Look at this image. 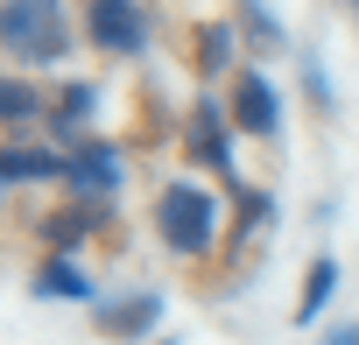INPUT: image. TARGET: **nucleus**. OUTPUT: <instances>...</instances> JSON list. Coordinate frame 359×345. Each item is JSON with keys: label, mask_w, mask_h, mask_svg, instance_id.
<instances>
[{"label": "nucleus", "mask_w": 359, "mask_h": 345, "mask_svg": "<svg viewBox=\"0 0 359 345\" xmlns=\"http://www.w3.org/2000/svg\"><path fill=\"white\" fill-rule=\"evenodd\" d=\"M0 113H8L15 127H22V120H36V92H29L22 78H8V85H0Z\"/></svg>", "instance_id": "nucleus-14"}, {"label": "nucleus", "mask_w": 359, "mask_h": 345, "mask_svg": "<svg viewBox=\"0 0 359 345\" xmlns=\"http://www.w3.org/2000/svg\"><path fill=\"white\" fill-rule=\"evenodd\" d=\"M155 233L169 240V254L198 261V254L212 247V233H219V198H212L205 184H191V177L162 184V198H155Z\"/></svg>", "instance_id": "nucleus-1"}, {"label": "nucleus", "mask_w": 359, "mask_h": 345, "mask_svg": "<svg viewBox=\"0 0 359 345\" xmlns=\"http://www.w3.org/2000/svg\"><path fill=\"white\" fill-rule=\"evenodd\" d=\"M92 226H99V205H78V212L43 219V240H50V254H71V247H78V233H92Z\"/></svg>", "instance_id": "nucleus-12"}, {"label": "nucleus", "mask_w": 359, "mask_h": 345, "mask_svg": "<svg viewBox=\"0 0 359 345\" xmlns=\"http://www.w3.org/2000/svg\"><path fill=\"white\" fill-rule=\"evenodd\" d=\"M226 113H233V127H240V134H275V127H282V106H275L268 71H240V78H233Z\"/></svg>", "instance_id": "nucleus-4"}, {"label": "nucleus", "mask_w": 359, "mask_h": 345, "mask_svg": "<svg viewBox=\"0 0 359 345\" xmlns=\"http://www.w3.org/2000/svg\"><path fill=\"white\" fill-rule=\"evenodd\" d=\"M331 345H359V324H338V331H331Z\"/></svg>", "instance_id": "nucleus-16"}, {"label": "nucleus", "mask_w": 359, "mask_h": 345, "mask_svg": "<svg viewBox=\"0 0 359 345\" xmlns=\"http://www.w3.org/2000/svg\"><path fill=\"white\" fill-rule=\"evenodd\" d=\"M240 8H247V29H254V36H275V22L261 15V0H240Z\"/></svg>", "instance_id": "nucleus-15"}, {"label": "nucleus", "mask_w": 359, "mask_h": 345, "mask_svg": "<svg viewBox=\"0 0 359 345\" xmlns=\"http://www.w3.org/2000/svg\"><path fill=\"white\" fill-rule=\"evenodd\" d=\"M85 36L106 57H141L148 50V15L141 0H85Z\"/></svg>", "instance_id": "nucleus-3"}, {"label": "nucleus", "mask_w": 359, "mask_h": 345, "mask_svg": "<svg viewBox=\"0 0 359 345\" xmlns=\"http://www.w3.org/2000/svg\"><path fill=\"white\" fill-rule=\"evenodd\" d=\"M226 57H233V29L226 22H205L198 29V71H219Z\"/></svg>", "instance_id": "nucleus-13"}, {"label": "nucleus", "mask_w": 359, "mask_h": 345, "mask_svg": "<svg viewBox=\"0 0 359 345\" xmlns=\"http://www.w3.org/2000/svg\"><path fill=\"white\" fill-rule=\"evenodd\" d=\"M92 106H99V92H92V85H71V92H64V106L50 113V134H71V141H85V120H92Z\"/></svg>", "instance_id": "nucleus-11"}, {"label": "nucleus", "mask_w": 359, "mask_h": 345, "mask_svg": "<svg viewBox=\"0 0 359 345\" xmlns=\"http://www.w3.org/2000/svg\"><path fill=\"white\" fill-rule=\"evenodd\" d=\"M331 289H338V261H331V254H317V261H310V275H303V296H296V324H317V317H324V303H331Z\"/></svg>", "instance_id": "nucleus-9"}, {"label": "nucleus", "mask_w": 359, "mask_h": 345, "mask_svg": "<svg viewBox=\"0 0 359 345\" xmlns=\"http://www.w3.org/2000/svg\"><path fill=\"white\" fill-rule=\"evenodd\" d=\"M36 289H43V296H64V303H85V296H92V275H85V268H71V254H43Z\"/></svg>", "instance_id": "nucleus-8"}, {"label": "nucleus", "mask_w": 359, "mask_h": 345, "mask_svg": "<svg viewBox=\"0 0 359 345\" xmlns=\"http://www.w3.org/2000/svg\"><path fill=\"white\" fill-rule=\"evenodd\" d=\"M0 177L8 184H71V155H57V148H8L0 155Z\"/></svg>", "instance_id": "nucleus-6"}, {"label": "nucleus", "mask_w": 359, "mask_h": 345, "mask_svg": "<svg viewBox=\"0 0 359 345\" xmlns=\"http://www.w3.org/2000/svg\"><path fill=\"white\" fill-rule=\"evenodd\" d=\"M233 113H219V99H205L198 113H191V155L198 162H219V169H233Z\"/></svg>", "instance_id": "nucleus-7"}, {"label": "nucleus", "mask_w": 359, "mask_h": 345, "mask_svg": "<svg viewBox=\"0 0 359 345\" xmlns=\"http://www.w3.org/2000/svg\"><path fill=\"white\" fill-rule=\"evenodd\" d=\"M71 191H78L85 205H99V198L120 191V155H113L106 141H78V155H71Z\"/></svg>", "instance_id": "nucleus-5"}, {"label": "nucleus", "mask_w": 359, "mask_h": 345, "mask_svg": "<svg viewBox=\"0 0 359 345\" xmlns=\"http://www.w3.org/2000/svg\"><path fill=\"white\" fill-rule=\"evenodd\" d=\"M0 36H8V50L22 64H50L64 57V0H8V22H0Z\"/></svg>", "instance_id": "nucleus-2"}, {"label": "nucleus", "mask_w": 359, "mask_h": 345, "mask_svg": "<svg viewBox=\"0 0 359 345\" xmlns=\"http://www.w3.org/2000/svg\"><path fill=\"white\" fill-rule=\"evenodd\" d=\"M155 317H162V296H134V303H120V310H99V331H106V338H141Z\"/></svg>", "instance_id": "nucleus-10"}]
</instances>
